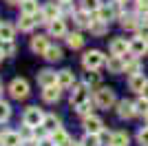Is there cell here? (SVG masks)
Wrapping results in <instances>:
<instances>
[{
    "mask_svg": "<svg viewBox=\"0 0 148 146\" xmlns=\"http://www.w3.org/2000/svg\"><path fill=\"white\" fill-rule=\"evenodd\" d=\"M104 62H106V60H104V53H102V51H95V49H93V51H86V53H84V58H82L84 69H95V71H97Z\"/></svg>",
    "mask_w": 148,
    "mask_h": 146,
    "instance_id": "obj_1",
    "label": "cell"
},
{
    "mask_svg": "<svg viewBox=\"0 0 148 146\" xmlns=\"http://www.w3.org/2000/svg\"><path fill=\"white\" fill-rule=\"evenodd\" d=\"M42 122H44V113L38 106H31V109H27L25 113V124L29 128H36V126H42Z\"/></svg>",
    "mask_w": 148,
    "mask_h": 146,
    "instance_id": "obj_2",
    "label": "cell"
},
{
    "mask_svg": "<svg viewBox=\"0 0 148 146\" xmlns=\"http://www.w3.org/2000/svg\"><path fill=\"white\" fill-rule=\"evenodd\" d=\"M95 102H97L99 109L113 106V104H115V91H113V89H99V91L95 93Z\"/></svg>",
    "mask_w": 148,
    "mask_h": 146,
    "instance_id": "obj_3",
    "label": "cell"
},
{
    "mask_svg": "<svg viewBox=\"0 0 148 146\" xmlns=\"http://www.w3.org/2000/svg\"><path fill=\"white\" fill-rule=\"evenodd\" d=\"M9 93H11V97H16V100H25L27 95H29V84H27V80H13L11 86H9Z\"/></svg>",
    "mask_w": 148,
    "mask_h": 146,
    "instance_id": "obj_4",
    "label": "cell"
},
{
    "mask_svg": "<svg viewBox=\"0 0 148 146\" xmlns=\"http://www.w3.org/2000/svg\"><path fill=\"white\" fill-rule=\"evenodd\" d=\"M137 113V109H135V104L133 102H128V100H122V102L117 104V115L122 117V120H130V117Z\"/></svg>",
    "mask_w": 148,
    "mask_h": 146,
    "instance_id": "obj_5",
    "label": "cell"
},
{
    "mask_svg": "<svg viewBox=\"0 0 148 146\" xmlns=\"http://www.w3.org/2000/svg\"><path fill=\"white\" fill-rule=\"evenodd\" d=\"M106 67L111 73H122L126 71V62H124V55H111L108 60H106Z\"/></svg>",
    "mask_w": 148,
    "mask_h": 146,
    "instance_id": "obj_6",
    "label": "cell"
},
{
    "mask_svg": "<svg viewBox=\"0 0 148 146\" xmlns=\"http://www.w3.org/2000/svg\"><path fill=\"white\" fill-rule=\"evenodd\" d=\"M148 51V40L146 38H135V40H130V53L133 55H137V58H139V55H144Z\"/></svg>",
    "mask_w": 148,
    "mask_h": 146,
    "instance_id": "obj_7",
    "label": "cell"
},
{
    "mask_svg": "<svg viewBox=\"0 0 148 146\" xmlns=\"http://www.w3.org/2000/svg\"><path fill=\"white\" fill-rule=\"evenodd\" d=\"M126 51H130V42H126V38H115L111 42V53L113 55H124Z\"/></svg>",
    "mask_w": 148,
    "mask_h": 146,
    "instance_id": "obj_8",
    "label": "cell"
},
{
    "mask_svg": "<svg viewBox=\"0 0 148 146\" xmlns=\"http://www.w3.org/2000/svg\"><path fill=\"white\" fill-rule=\"evenodd\" d=\"M60 84H51V86H44V91H42V97H44V102H58L60 100Z\"/></svg>",
    "mask_w": 148,
    "mask_h": 146,
    "instance_id": "obj_9",
    "label": "cell"
},
{
    "mask_svg": "<svg viewBox=\"0 0 148 146\" xmlns=\"http://www.w3.org/2000/svg\"><path fill=\"white\" fill-rule=\"evenodd\" d=\"M102 120L99 117H93V115H86L84 117V128H86V133H99L102 131Z\"/></svg>",
    "mask_w": 148,
    "mask_h": 146,
    "instance_id": "obj_10",
    "label": "cell"
},
{
    "mask_svg": "<svg viewBox=\"0 0 148 146\" xmlns=\"http://www.w3.org/2000/svg\"><path fill=\"white\" fill-rule=\"evenodd\" d=\"M148 80L144 78V73H135V75H130L128 80V86H130V91H137V93H142V89L146 86Z\"/></svg>",
    "mask_w": 148,
    "mask_h": 146,
    "instance_id": "obj_11",
    "label": "cell"
},
{
    "mask_svg": "<svg viewBox=\"0 0 148 146\" xmlns=\"http://www.w3.org/2000/svg\"><path fill=\"white\" fill-rule=\"evenodd\" d=\"M38 84L42 86H51V84H58V73L53 71H42L40 75H38Z\"/></svg>",
    "mask_w": 148,
    "mask_h": 146,
    "instance_id": "obj_12",
    "label": "cell"
},
{
    "mask_svg": "<svg viewBox=\"0 0 148 146\" xmlns=\"http://www.w3.org/2000/svg\"><path fill=\"white\" fill-rule=\"evenodd\" d=\"M73 82H75V78H73V73L69 71V69H64V71L58 73V84H60L62 89H71Z\"/></svg>",
    "mask_w": 148,
    "mask_h": 146,
    "instance_id": "obj_13",
    "label": "cell"
},
{
    "mask_svg": "<svg viewBox=\"0 0 148 146\" xmlns=\"http://www.w3.org/2000/svg\"><path fill=\"white\" fill-rule=\"evenodd\" d=\"M58 13H60L58 5H56V2H49V5H44V9H42V20H44V22H51V20L58 18Z\"/></svg>",
    "mask_w": 148,
    "mask_h": 146,
    "instance_id": "obj_14",
    "label": "cell"
},
{
    "mask_svg": "<svg viewBox=\"0 0 148 146\" xmlns=\"http://www.w3.org/2000/svg\"><path fill=\"white\" fill-rule=\"evenodd\" d=\"M49 31H51V36H56V38H62L64 33H66V27H64V20H60V18L51 20V22H49Z\"/></svg>",
    "mask_w": 148,
    "mask_h": 146,
    "instance_id": "obj_15",
    "label": "cell"
},
{
    "mask_svg": "<svg viewBox=\"0 0 148 146\" xmlns=\"http://www.w3.org/2000/svg\"><path fill=\"white\" fill-rule=\"evenodd\" d=\"M2 144H5V146H20V144H22V137H20V133L5 131V133H2Z\"/></svg>",
    "mask_w": 148,
    "mask_h": 146,
    "instance_id": "obj_16",
    "label": "cell"
},
{
    "mask_svg": "<svg viewBox=\"0 0 148 146\" xmlns=\"http://www.w3.org/2000/svg\"><path fill=\"white\" fill-rule=\"evenodd\" d=\"M47 49H49V42H47L44 36H36L31 40V51H33V53H44Z\"/></svg>",
    "mask_w": 148,
    "mask_h": 146,
    "instance_id": "obj_17",
    "label": "cell"
},
{
    "mask_svg": "<svg viewBox=\"0 0 148 146\" xmlns=\"http://www.w3.org/2000/svg\"><path fill=\"white\" fill-rule=\"evenodd\" d=\"M84 100H88V89L86 86H77V89L73 91V95H71V104L77 106V104H82Z\"/></svg>",
    "mask_w": 148,
    "mask_h": 146,
    "instance_id": "obj_18",
    "label": "cell"
},
{
    "mask_svg": "<svg viewBox=\"0 0 148 146\" xmlns=\"http://www.w3.org/2000/svg\"><path fill=\"white\" fill-rule=\"evenodd\" d=\"M53 144H56V146H71V137H69V133H64L62 128L53 131Z\"/></svg>",
    "mask_w": 148,
    "mask_h": 146,
    "instance_id": "obj_19",
    "label": "cell"
},
{
    "mask_svg": "<svg viewBox=\"0 0 148 146\" xmlns=\"http://www.w3.org/2000/svg\"><path fill=\"white\" fill-rule=\"evenodd\" d=\"M97 20H104V22H111L113 20V16H115V7H106V5H102L97 9Z\"/></svg>",
    "mask_w": 148,
    "mask_h": 146,
    "instance_id": "obj_20",
    "label": "cell"
},
{
    "mask_svg": "<svg viewBox=\"0 0 148 146\" xmlns=\"http://www.w3.org/2000/svg\"><path fill=\"white\" fill-rule=\"evenodd\" d=\"M42 126L49 131V133H53V131H58L60 128V120H58L56 115H44V122H42Z\"/></svg>",
    "mask_w": 148,
    "mask_h": 146,
    "instance_id": "obj_21",
    "label": "cell"
},
{
    "mask_svg": "<svg viewBox=\"0 0 148 146\" xmlns=\"http://www.w3.org/2000/svg\"><path fill=\"white\" fill-rule=\"evenodd\" d=\"M33 24H36V18L29 16V13H22V18H20V22H18L20 31H31V29H33Z\"/></svg>",
    "mask_w": 148,
    "mask_h": 146,
    "instance_id": "obj_22",
    "label": "cell"
},
{
    "mask_svg": "<svg viewBox=\"0 0 148 146\" xmlns=\"http://www.w3.org/2000/svg\"><path fill=\"white\" fill-rule=\"evenodd\" d=\"M0 40L2 42H11L13 40V27L11 24H7V22L0 24Z\"/></svg>",
    "mask_w": 148,
    "mask_h": 146,
    "instance_id": "obj_23",
    "label": "cell"
},
{
    "mask_svg": "<svg viewBox=\"0 0 148 146\" xmlns=\"http://www.w3.org/2000/svg\"><path fill=\"white\" fill-rule=\"evenodd\" d=\"M111 146H128V135L124 133V131H117V133H113V142Z\"/></svg>",
    "mask_w": 148,
    "mask_h": 146,
    "instance_id": "obj_24",
    "label": "cell"
},
{
    "mask_svg": "<svg viewBox=\"0 0 148 146\" xmlns=\"http://www.w3.org/2000/svg\"><path fill=\"white\" fill-rule=\"evenodd\" d=\"M20 9H22V13L33 16V13L38 11V2L36 0H22V2H20Z\"/></svg>",
    "mask_w": 148,
    "mask_h": 146,
    "instance_id": "obj_25",
    "label": "cell"
},
{
    "mask_svg": "<svg viewBox=\"0 0 148 146\" xmlns=\"http://www.w3.org/2000/svg\"><path fill=\"white\" fill-rule=\"evenodd\" d=\"M106 24H108V22H104V20H93L91 31L95 33V36H104V33H106V29H108Z\"/></svg>",
    "mask_w": 148,
    "mask_h": 146,
    "instance_id": "obj_26",
    "label": "cell"
},
{
    "mask_svg": "<svg viewBox=\"0 0 148 146\" xmlns=\"http://www.w3.org/2000/svg\"><path fill=\"white\" fill-rule=\"evenodd\" d=\"M44 58H47L49 62H58V60L62 58V51H60L58 47H49L47 51H44Z\"/></svg>",
    "mask_w": 148,
    "mask_h": 146,
    "instance_id": "obj_27",
    "label": "cell"
},
{
    "mask_svg": "<svg viewBox=\"0 0 148 146\" xmlns=\"http://www.w3.org/2000/svg\"><path fill=\"white\" fill-rule=\"evenodd\" d=\"M66 44H69L71 49H80L82 44H84V38H82L80 33H71V36L66 38Z\"/></svg>",
    "mask_w": 148,
    "mask_h": 146,
    "instance_id": "obj_28",
    "label": "cell"
},
{
    "mask_svg": "<svg viewBox=\"0 0 148 146\" xmlns=\"http://www.w3.org/2000/svg\"><path fill=\"white\" fill-rule=\"evenodd\" d=\"M75 20H77V24H80V27H88V29H91V24H93V20H91V16H88L86 9L77 13V16H75Z\"/></svg>",
    "mask_w": 148,
    "mask_h": 146,
    "instance_id": "obj_29",
    "label": "cell"
},
{
    "mask_svg": "<svg viewBox=\"0 0 148 146\" xmlns=\"http://www.w3.org/2000/svg\"><path fill=\"white\" fill-rule=\"evenodd\" d=\"M84 84H91V86L99 84V73H95V69H88V73L84 75Z\"/></svg>",
    "mask_w": 148,
    "mask_h": 146,
    "instance_id": "obj_30",
    "label": "cell"
},
{
    "mask_svg": "<svg viewBox=\"0 0 148 146\" xmlns=\"http://www.w3.org/2000/svg\"><path fill=\"white\" fill-rule=\"evenodd\" d=\"M82 7H84L88 13H95L99 7H102V2H99V0H82Z\"/></svg>",
    "mask_w": 148,
    "mask_h": 146,
    "instance_id": "obj_31",
    "label": "cell"
},
{
    "mask_svg": "<svg viewBox=\"0 0 148 146\" xmlns=\"http://www.w3.org/2000/svg\"><path fill=\"white\" fill-rule=\"evenodd\" d=\"M75 109H77V113H80L82 117H86V115H91V111H93V104L88 102V100H84V102H82V104H77Z\"/></svg>",
    "mask_w": 148,
    "mask_h": 146,
    "instance_id": "obj_32",
    "label": "cell"
},
{
    "mask_svg": "<svg viewBox=\"0 0 148 146\" xmlns=\"http://www.w3.org/2000/svg\"><path fill=\"white\" fill-rule=\"evenodd\" d=\"M135 109H137V113H142V115H148V100L142 95V100H137L135 102Z\"/></svg>",
    "mask_w": 148,
    "mask_h": 146,
    "instance_id": "obj_33",
    "label": "cell"
},
{
    "mask_svg": "<svg viewBox=\"0 0 148 146\" xmlns=\"http://www.w3.org/2000/svg\"><path fill=\"white\" fill-rule=\"evenodd\" d=\"M122 27H124V29H137L135 16H124V18H122Z\"/></svg>",
    "mask_w": 148,
    "mask_h": 146,
    "instance_id": "obj_34",
    "label": "cell"
},
{
    "mask_svg": "<svg viewBox=\"0 0 148 146\" xmlns=\"http://www.w3.org/2000/svg\"><path fill=\"white\" fill-rule=\"evenodd\" d=\"M84 144H86V146H102V144H99V135L97 133H86Z\"/></svg>",
    "mask_w": 148,
    "mask_h": 146,
    "instance_id": "obj_35",
    "label": "cell"
},
{
    "mask_svg": "<svg viewBox=\"0 0 148 146\" xmlns=\"http://www.w3.org/2000/svg\"><path fill=\"white\" fill-rule=\"evenodd\" d=\"M9 115H11V109H9V104H5V102H0V122H5V120H9Z\"/></svg>",
    "mask_w": 148,
    "mask_h": 146,
    "instance_id": "obj_36",
    "label": "cell"
},
{
    "mask_svg": "<svg viewBox=\"0 0 148 146\" xmlns=\"http://www.w3.org/2000/svg\"><path fill=\"white\" fill-rule=\"evenodd\" d=\"M97 135H99V144H102V146H104V144H111V142H113V133H106L104 128H102Z\"/></svg>",
    "mask_w": 148,
    "mask_h": 146,
    "instance_id": "obj_37",
    "label": "cell"
},
{
    "mask_svg": "<svg viewBox=\"0 0 148 146\" xmlns=\"http://www.w3.org/2000/svg\"><path fill=\"white\" fill-rule=\"evenodd\" d=\"M137 140H139L142 146H148V124H146V128H142V131L137 133Z\"/></svg>",
    "mask_w": 148,
    "mask_h": 146,
    "instance_id": "obj_38",
    "label": "cell"
},
{
    "mask_svg": "<svg viewBox=\"0 0 148 146\" xmlns=\"http://www.w3.org/2000/svg\"><path fill=\"white\" fill-rule=\"evenodd\" d=\"M139 36H142V38H146V40H148V22H144L142 27H139Z\"/></svg>",
    "mask_w": 148,
    "mask_h": 146,
    "instance_id": "obj_39",
    "label": "cell"
},
{
    "mask_svg": "<svg viewBox=\"0 0 148 146\" xmlns=\"http://www.w3.org/2000/svg\"><path fill=\"white\" fill-rule=\"evenodd\" d=\"M13 51H16V47H13V44H11V42H9V47H7V51H5V55H7V53H13Z\"/></svg>",
    "mask_w": 148,
    "mask_h": 146,
    "instance_id": "obj_40",
    "label": "cell"
},
{
    "mask_svg": "<svg viewBox=\"0 0 148 146\" xmlns=\"http://www.w3.org/2000/svg\"><path fill=\"white\" fill-rule=\"evenodd\" d=\"M142 95H144V97H146V100H148V82H146V86H144V89H142Z\"/></svg>",
    "mask_w": 148,
    "mask_h": 146,
    "instance_id": "obj_41",
    "label": "cell"
},
{
    "mask_svg": "<svg viewBox=\"0 0 148 146\" xmlns=\"http://www.w3.org/2000/svg\"><path fill=\"white\" fill-rule=\"evenodd\" d=\"M40 146H53V142H49V140H42V142H40Z\"/></svg>",
    "mask_w": 148,
    "mask_h": 146,
    "instance_id": "obj_42",
    "label": "cell"
},
{
    "mask_svg": "<svg viewBox=\"0 0 148 146\" xmlns=\"http://www.w3.org/2000/svg\"><path fill=\"white\" fill-rule=\"evenodd\" d=\"M2 58H5V51H2V49H0V62H2Z\"/></svg>",
    "mask_w": 148,
    "mask_h": 146,
    "instance_id": "obj_43",
    "label": "cell"
},
{
    "mask_svg": "<svg viewBox=\"0 0 148 146\" xmlns=\"http://www.w3.org/2000/svg\"><path fill=\"white\" fill-rule=\"evenodd\" d=\"M7 2H11V5H16V2H22V0H7Z\"/></svg>",
    "mask_w": 148,
    "mask_h": 146,
    "instance_id": "obj_44",
    "label": "cell"
},
{
    "mask_svg": "<svg viewBox=\"0 0 148 146\" xmlns=\"http://www.w3.org/2000/svg\"><path fill=\"white\" fill-rule=\"evenodd\" d=\"M60 2H71V0H60Z\"/></svg>",
    "mask_w": 148,
    "mask_h": 146,
    "instance_id": "obj_45",
    "label": "cell"
},
{
    "mask_svg": "<svg viewBox=\"0 0 148 146\" xmlns=\"http://www.w3.org/2000/svg\"><path fill=\"white\" fill-rule=\"evenodd\" d=\"M77 146H86V144H84V142H82V144H77Z\"/></svg>",
    "mask_w": 148,
    "mask_h": 146,
    "instance_id": "obj_46",
    "label": "cell"
},
{
    "mask_svg": "<svg viewBox=\"0 0 148 146\" xmlns=\"http://www.w3.org/2000/svg\"><path fill=\"white\" fill-rule=\"evenodd\" d=\"M0 91H2V82H0Z\"/></svg>",
    "mask_w": 148,
    "mask_h": 146,
    "instance_id": "obj_47",
    "label": "cell"
},
{
    "mask_svg": "<svg viewBox=\"0 0 148 146\" xmlns=\"http://www.w3.org/2000/svg\"><path fill=\"white\" fill-rule=\"evenodd\" d=\"M146 124H148V115H146Z\"/></svg>",
    "mask_w": 148,
    "mask_h": 146,
    "instance_id": "obj_48",
    "label": "cell"
},
{
    "mask_svg": "<svg viewBox=\"0 0 148 146\" xmlns=\"http://www.w3.org/2000/svg\"><path fill=\"white\" fill-rule=\"evenodd\" d=\"M119 2H124V0H119Z\"/></svg>",
    "mask_w": 148,
    "mask_h": 146,
    "instance_id": "obj_49",
    "label": "cell"
},
{
    "mask_svg": "<svg viewBox=\"0 0 148 146\" xmlns=\"http://www.w3.org/2000/svg\"><path fill=\"white\" fill-rule=\"evenodd\" d=\"M0 146H5V144H0Z\"/></svg>",
    "mask_w": 148,
    "mask_h": 146,
    "instance_id": "obj_50",
    "label": "cell"
}]
</instances>
